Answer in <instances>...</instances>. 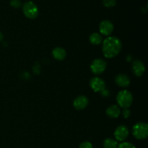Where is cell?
<instances>
[{
  "label": "cell",
  "instance_id": "cell-10",
  "mask_svg": "<svg viewBox=\"0 0 148 148\" xmlns=\"http://www.w3.org/2000/svg\"><path fill=\"white\" fill-rule=\"evenodd\" d=\"M132 71L136 76H142L145 71V66L143 62L140 60L134 61L132 63Z\"/></svg>",
  "mask_w": 148,
  "mask_h": 148
},
{
  "label": "cell",
  "instance_id": "cell-12",
  "mask_svg": "<svg viewBox=\"0 0 148 148\" xmlns=\"http://www.w3.org/2000/svg\"><path fill=\"white\" fill-rule=\"evenodd\" d=\"M52 55L53 58L58 61H62L66 58V52L65 49L61 47H56L52 51Z\"/></svg>",
  "mask_w": 148,
  "mask_h": 148
},
{
  "label": "cell",
  "instance_id": "cell-4",
  "mask_svg": "<svg viewBox=\"0 0 148 148\" xmlns=\"http://www.w3.org/2000/svg\"><path fill=\"white\" fill-rule=\"evenodd\" d=\"M23 12L25 16L29 19H35L38 15V8L34 2L26 1L23 5Z\"/></svg>",
  "mask_w": 148,
  "mask_h": 148
},
{
  "label": "cell",
  "instance_id": "cell-18",
  "mask_svg": "<svg viewBox=\"0 0 148 148\" xmlns=\"http://www.w3.org/2000/svg\"><path fill=\"white\" fill-rule=\"evenodd\" d=\"M11 7H12L13 8L18 9L20 8L22 6V3L20 0H11L10 2Z\"/></svg>",
  "mask_w": 148,
  "mask_h": 148
},
{
  "label": "cell",
  "instance_id": "cell-17",
  "mask_svg": "<svg viewBox=\"0 0 148 148\" xmlns=\"http://www.w3.org/2000/svg\"><path fill=\"white\" fill-rule=\"evenodd\" d=\"M117 148H136L135 146L132 143H128V142H123L119 145H118Z\"/></svg>",
  "mask_w": 148,
  "mask_h": 148
},
{
  "label": "cell",
  "instance_id": "cell-20",
  "mask_svg": "<svg viewBox=\"0 0 148 148\" xmlns=\"http://www.w3.org/2000/svg\"><path fill=\"white\" fill-rule=\"evenodd\" d=\"M130 114H131V112H130V109L129 108H124L122 111V115L124 116V118L127 119L130 117Z\"/></svg>",
  "mask_w": 148,
  "mask_h": 148
},
{
  "label": "cell",
  "instance_id": "cell-1",
  "mask_svg": "<svg viewBox=\"0 0 148 148\" xmlns=\"http://www.w3.org/2000/svg\"><path fill=\"white\" fill-rule=\"evenodd\" d=\"M121 48L122 43L121 40L115 36H109L103 41V53L105 57L108 59L116 56L121 51Z\"/></svg>",
  "mask_w": 148,
  "mask_h": 148
},
{
  "label": "cell",
  "instance_id": "cell-7",
  "mask_svg": "<svg viewBox=\"0 0 148 148\" xmlns=\"http://www.w3.org/2000/svg\"><path fill=\"white\" fill-rule=\"evenodd\" d=\"M90 85L92 90L95 92H101L106 89V82L102 78L99 77H94L90 79Z\"/></svg>",
  "mask_w": 148,
  "mask_h": 148
},
{
  "label": "cell",
  "instance_id": "cell-9",
  "mask_svg": "<svg viewBox=\"0 0 148 148\" xmlns=\"http://www.w3.org/2000/svg\"><path fill=\"white\" fill-rule=\"evenodd\" d=\"M89 103V100L85 95H79L73 101V106L75 109L83 110L88 106Z\"/></svg>",
  "mask_w": 148,
  "mask_h": 148
},
{
  "label": "cell",
  "instance_id": "cell-11",
  "mask_svg": "<svg viewBox=\"0 0 148 148\" xmlns=\"http://www.w3.org/2000/svg\"><path fill=\"white\" fill-rule=\"evenodd\" d=\"M115 82L121 88H127L130 84V79L127 75L119 74L115 77Z\"/></svg>",
  "mask_w": 148,
  "mask_h": 148
},
{
  "label": "cell",
  "instance_id": "cell-14",
  "mask_svg": "<svg viewBox=\"0 0 148 148\" xmlns=\"http://www.w3.org/2000/svg\"><path fill=\"white\" fill-rule=\"evenodd\" d=\"M89 40L91 44L97 46V45H99L102 43L103 37L101 34H99V33H93L90 36Z\"/></svg>",
  "mask_w": 148,
  "mask_h": 148
},
{
  "label": "cell",
  "instance_id": "cell-3",
  "mask_svg": "<svg viewBox=\"0 0 148 148\" xmlns=\"http://www.w3.org/2000/svg\"><path fill=\"white\" fill-rule=\"evenodd\" d=\"M132 134L137 140H145L148 136V125L145 122H138L132 128Z\"/></svg>",
  "mask_w": 148,
  "mask_h": 148
},
{
  "label": "cell",
  "instance_id": "cell-22",
  "mask_svg": "<svg viewBox=\"0 0 148 148\" xmlns=\"http://www.w3.org/2000/svg\"><path fill=\"white\" fill-rule=\"evenodd\" d=\"M3 38H4V36H3L2 33H1V32H0V42H1V40H3Z\"/></svg>",
  "mask_w": 148,
  "mask_h": 148
},
{
  "label": "cell",
  "instance_id": "cell-19",
  "mask_svg": "<svg viewBox=\"0 0 148 148\" xmlns=\"http://www.w3.org/2000/svg\"><path fill=\"white\" fill-rule=\"evenodd\" d=\"M79 148H93L92 143L88 141H85L79 145Z\"/></svg>",
  "mask_w": 148,
  "mask_h": 148
},
{
  "label": "cell",
  "instance_id": "cell-2",
  "mask_svg": "<svg viewBox=\"0 0 148 148\" xmlns=\"http://www.w3.org/2000/svg\"><path fill=\"white\" fill-rule=\"evenodd\" d=\"M117 103L123 108H129L133 102V95L129 90H124L117 94Z\"/></svg>",
  "mask_w": 148,
  "mask_h": 148
},
{
  "label": "cell",
  "instance_id": "cell-13",
  "mask_svg": "<svg viewBox=\"0 0 148 148\" xmlns=\"http://www.w3.org/2000/svg\"><path fill=\"white\" fill-rule=\"evenodd\" d=\"M121 111L118 106L111 105L106 109V114L110 118L116 119L119 116Z\"/></svg>",
  "mask_w": 148,
  "mask_h": 148
},
{
  "label": "cell",
  "instance_id": "cell-15",
  "mask_svg": "<svg viewBox=\"0 0 148 148\" xmlns=\"http://www.w3.org/2000/svg\"><path fill=\"white\" fill-rule=\"evenodd\" d=\"M118 142L112 138H106L103 141L104 148H117Z\"/></svg>",
  "mask_w": 148,
  "mask_h": 148
},
{
  "label": "cell",
  "instance_id": "cell-6",
  "mask_svg": "<svg viewBox=\"0 0 148 148\" xmlns=\"http://www.w3.org/2000/svg\"><path fill=\"white\" fill-rule=\"evenodd\" d=\"M129 134H130L129 129L124 125L119 126L114 132L115 140L117 142H121V143H123L127 140V137H129Z\"/></svg>",
  "mask_w": 148,
  "mask_h": 148
},
{
  "label": "cell",
  "instance_id": "cell-21",
  "mask_svg": "<svg viewBox=\"0 0 148 148\" xmlns=\"http://www.w3.org/2000/svg\"><path fill=\"white\" fill-rule=\"evenodd\" d=\"M109 90H107L106 89L101 92V95H103V96H108V95H109Z\"/></svg>",
  "mask_w": 148,
  "mask_h": 148
},
{
  "label": "cell",
  "instance_id": "cell-5",
  "mask_svg": "<svg viewBox=\"0 0 148 148\" xmlns=\"http://www.w3.org/2000/svg\"><path fill=\"white\" fill-rule=\"evenodd\" d=\"M107 64L102 59H95L90 64V70L94 75H101L106 69Z\"/></svg>",
  "mask_w": 148,
  "mask_h": 148
},
{
  "label": "cell",
  "instance_id": "cell-8",
  "mask_svg": "<svg viewBox=\"0 0 148 148\" xmlns=\"http://www.w3.org/2000/svg\"><path fill=\"white\" fill-rule=\"evenodd\" d=\"M114 25L110 20H105L101 22L99 25V30L101 34L104 36H109L114 31Z\"/></svg>",
  "mask_w": 148,
  "mask_h": 148
},
{
  "label": "cell",
  "instance_id": "cell-16",
  "mask_svg": "<svg viewBox=\"0 0 148 148\" xmlns=\"http://www.w3.org/2000/svg\"><path fill=\"white\" fill-rule=\"evenodd\" d=\"M103 4L107 8H111L116 5V0H103Z\"/></svg>",
  "mask_w": 148,
  "mask_h": 148
}]
</instances>
